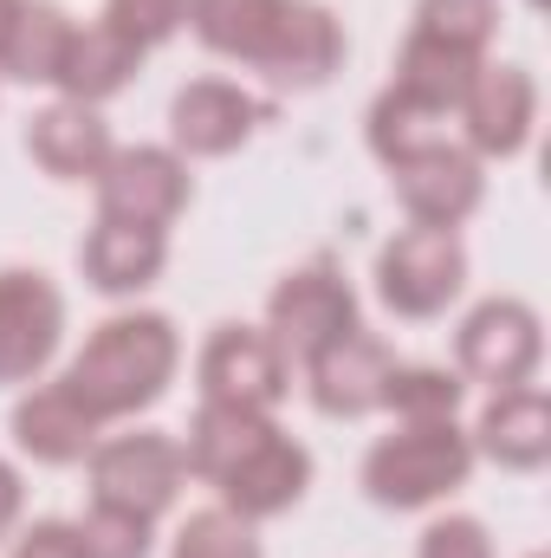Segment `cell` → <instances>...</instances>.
I'll return each instance as SVG.
<instances>
[{
    "instance_id": "cell-29",
    "label": "cell",
    "mask_w": 551,
    "mask_h": 558,
    "mask_svg": "<svg viewBox=\"0 0 551 558\" xmlns=\"http://www.w3.org/2000/svg\"><path fill=\"white\" fill-rule=\"evenodd\" d=\"M78 539H85V558H149V520L124 513V507H98V500H91Z\"/></svg>"
},
{
    "instance_id": "cell-26",
    "label": "cell",
    "mask_w": 551,
    "mask_h": 558,
    "mask_svg": "<svg viewBox=\"0 0 551 558\" xmlns=\"http://www.w3.org/2000/svg\"><path fill=\"white\" fill-rule=\"evenodd\" d=\"M383 410H396L403 422H454V410H461V377L421 371V364H396L390 384H383Z\"/></svg>"
},
{
    "instance_id": "cell-20",
    "label": "cell",
    "mask_w": 551,
    "mask_h": 558,
    "mask_svg": "<svg viewBox=\"0 0 551 558\" xmlns=\"http://www.w3.org/2000/svg\"><path fill=\"white\" fill-rule=\"evenodd\" d=\"M273 435V422L260 410H234V403H201V416L188 422V448H182V468H195L201 481H228L260 441Z\"/></svg>"
},
{
    "instance_id": "cell-17",
    "label": "cell",
    "mask_w": 551,
    "mask_h": 558,
    "mask_svg": "<svg viewBox=\"0 0 551 558\" xmlns=\"http://www.w3.org/2000/svg\"><path fill=\"white\" fill-rule=\"evenodd\" d=\"M26 149H33V162H39L46 175L78 182V175H98V169L111 162V131H105V118H98L91 105H72V98H65V105H52V111L33 118Z\"/></svg>"
},
{
    "instance_id": "cell-34",
    "label": "cell",
    "mask_w": 551,
    "mask_h": 558,
    "mask_svg": "<svg viewBox=\"0 0 551 558\" xmlns=\"http://www.w3.org/2000/svg\"><path fill=\"white\" fill-rule=\"evenodd\" d=\"M13 7H20V0H0V33H7V20H13Z\"/></svg>"
},
{
    "instance_id": "cell-1",
    "label": "cell",
    "mask_w": 551,
    "mask_h": 558,
    "mask_svg": "<svg viewBox=\"0 0 551 558\" xmlns=\"http://www.w3.org/2000/svg\"><path fill=\"white\" fill-rule=\"evenodd\" d=\"M169 377H175V325L156 312H124L91 331V344L65 371V390L98 422H111L149 410L169 390Z\"/></svg>"
},
{
    "instance_id": "cell-13",
    "label": "cell",
    "mask_w": 551,
    "mask_h": 558,
    "mask_svg": "<svg viewBox=\"0 0 551 558\" xmlns=\"http://www.w3.org/2000/svg\"><path fill=\"white\" fill-rule=\"evenodd\" d=\"M305 371H311V403L325 416H364V410H383V384H390L396 357L370 331H344Z\"/></svg>"
},
{
    "instance_id": "cell-5",
    "label": "cell",
    "mask_w": 551,
    "mask_h": 558,
    "mask_svg": "<svg viewBox=\"0 0 551 558\" xmlns=\"http://www.w3.org/2000/svg\"><path fill=\"white\" fill-rule=\"evenodd\" d=\"M273 338L279 357L292 351V357H318L325 344H338L344 331H357V299H351V286L331 274V267H305V274L279 279L273 286Z\"/></svg>"
},
{
    "instance_id": "cell-16",
    "label": "cell",
    "mask_w": 551,
    "mask_h": 558,
    "mask_svg": "<svg viewBox=\"0 0 551 558\" xmlns=\"http://www.w3.org/2000/svg\"><path fill=\"white\" fill-rule=\"evenodd\" d=\"M98 428H105V422L91 416L65 384H46V390H33V397L13 410V441H20L33 461H52V468L85 461V454L98 448Z\"/></svg>"
},
{
    "instance_id": "cell-21",
    "label": "cell",
    "mask_w": 551,
    "mask_h": 558,
    "mask_svg": "<svg viewBox=\"0 0 551 558\" xmlns=\"http://www.w3.org/2000/svg\"><path fill=\"white\" fill-rule=\"evenodd\" d=\"M65 46H72V20L52 0H20L7 33H0V72L20 85H52Z\"/></svg>"
},
{
    "instance_id": "cell-11",
    "label": "cell",
    "mask_w": 551,
    "mask_h": 558,
    "mask_svg": "<svg viewBox=\"0 0 551 558\" xmlns=\"http://www.w3.org/2000/svg\"><path fill=\"white\" fill-rule=\"evenodd\" d=\"M260 118H267V105L247 98V92L228 85V78H195V85H182L175 105H169L175 149H188V156H228V149H241V143L254 137Z\"/></svg>"
},
{
    "instance_id": "cell-33",
    "label": "cell",
    "mask_w": 551,
    "mask_h": 558,
    "mask_svg": "<svg viewBox=\"0 0 551 558\" xmlns=\"http://www.w3.org/2000/svg\"><path fill=\"white\" fill-rule=\"evenodd\" d=\"M20 500H26V494H20V474L0 461V539H7V533H13V520H20Z\"/></svg>"
},
{
    "instance_id": "cell-27",
    "label": "cell",
    "mask_w": 551,
    "mask_h": 558,
    "mask_svg": "<svg viewBox=\"0 0 551 558\" xmlns=\"http://www.w3.org/2000/svg\"><path fill=\"white\" fill-rule=\"evenodd\" d=\"M493 26H500L493 0H421V13H415V33H428V39H441L454 52H474V59L493 39Z\"/></svg>"
},
{
    "instance_id": "cell-23",
    "label": "cell",
    "mask_w": 551,
    "mask_h": 558,
    "mask_svg": "<svg viewBox=\"0 0 551 558\" xmlns=\"http://www.w3.org/2000/svg\"><path fill=\"white\" fill-rule=\"evenodd\" d=\"M474 72H480V59L474 52H454V46H441V39H428V33H409V46H403V59H396V85L390 92H403L415 105H428V111H461V98H467V85H474Z\"/></svg>"
},
{
    "instance_id": "cell-6",
    "label": "cell",
    "mask_w": 551,
    "mask_h": 558,
    "mask_svg": "<svg viewBox=\"0 0 551 558\" xmlns=\"http://www.w3.org/2000/svg\"><path fill=\"white\" fill-rule=\"evenodd\" d=\"M539 351H546L539 312L519 305V299H487L461 325V371L493 384V390H519L539 371Z\"/></svg>"
},
{
    "instance_id": "cell-12",
    "label": "cell",
    "mask_w": 551,
    "mask_h": 558,
    "mask_svg": "<svg viewBox=\"0 0 551 558\" xmlns=\"http://www.w3.org/2000/svg\"><path fill=\"white\" fill-rule=\"evenodd\" d=\"M532 111H539V92L519 65H480L461 98L474 156H519L532 137Z\"/></svg>"
},
{
    "instance_id": "cell-28",
    "label": "cell",
    "mask_w": 551,
    "mask_h": 558,
    "mask_svg": "<svg viewBox=\"0 0 551 558\" xmlns=\"http://www.w3.org/2000/svg\"><path fill=\"white\" fill-rule=\"evenodd\" d=\"M175 558H260V539L241 513L208 507V513H188V526L175 533Z\"/></svg>"
},
{
    "instance_id": "cell-8",
    "label": "cell",
    "mask_w": 551,
    "mask_h": 558,
    "mask_svg": "<svg viewBox=\"0 0 551 558\" xmlns=\"http://www.w3.org/2000/svg\"><path fill=\"white\" fill-rule=\"evenodd\" d=\"M65 331V299L52 292L46 274H0V384H26Z\"/></svg>"
},
{
    "instance_id": "cell-14",
    "label": "cell",
    "mask_w": 551,
    "mask_h": 558,
    "mask_svg": "<svg viewBox=\"0 0 551 558\" xmlns=\"http://www.w3.org/2000/svg\"><path fill=\"white\" fill-rule=\"evenodd\" d=\"M338 59H344V33H338V20H331V7H318V0H285V13H279V33L273 46H267V59H260V72H273L279 85H325L331 72H338Z\"/></svg>"
},
{
    "instance_id": "cell-4",
    "label": "cell",
    "mask_w": 551,
    "mask_h": 558,
    "mask_svg": "<svg viewBox=\"0 0 551 558\" xmlns=\"http://www.w3.org/2000/svg\"><path fill=\"white\" fill-rule=\"evenodd\" d=\"M182 487V448L169 435H118L91 448V500L156 520Z\"/></svg>"
},
{
    "instance_id": "cell-30",
    "label": "cell",
    "mask_w": 551,
    "mask_h": 558,
    "mask_svg": "<svg viewBox=\"0 0 551 558\" xmlns=\"http://www.w3.org/2000/svg\"><path fill=\"white\" fill-rule=\"evenodd\" d=\"M182 13H188V0H111L105 26H118L137 52H149V46H162L182 26Z\"/></svg>"
},
{
    "instance_id": "cell-18",
    "label": "cell",
    "mask_w": 551,
    "mask_h": 558,
    "mask_svg": "<svg viewBox=\"0 0 551 558\" xmlns=\"http://www.w3.org/2000/svg\"><path fill=\"white\" fill-rule=\"evenodd\" d=\"M143 65V52L118 33V26H72V46H65V59H59V92L72 98V105H98V98H111V92H124L131 85V72Z\"/></svg>"
},
{
    "instance_id": "cell-9",
    "label": "cell",
    "mask_w": 551,
    "mask_h": 558,
    "mask_svg": "<svg viewBox=\"0 0 551 558\" xmlns=\"http://www.w3.org/2000/svg\"><path fill=\"white\" fill-rule=\"evenodd\" d=\"M201 397L208 403H234V410H273L285 397V357L267 331L247 325H221L201 351Z\"/></svg>"
},
{
    "instance_id": "cell-15",
    "label": "cell",
    "mask_w": 551,
    "mask_h": 558,
    "mask_svg": "<svg viewBox=\"0 0 551 558\" xmlns=\"http://www.w3.org/2000/svg\"><path fill=\"white\" fill-rule=\"evenodd\" d=\"M305 481H311V454L292 441V435H267L228 481H221V500H228V513H241V520H267V513H285L298 494H305Z\"/></svg>"
},
{
    "instance_id": "cell-19",
    "label": "cell",
    "mask_w": 551,
    "mask_h": 558,
    "mask_svg": "<svg viewBox=\"0 0 551 558\" xmlns=\"http://www.w3.org/2000/svg\"><path fill=\"white\" fill-rule=\"evenodd\" d=\"M162 260H169V241H162V228H143V221H111L105 215L85 241V279L98 292H143L162 274Z\"/></svg>"
},
{
    "instance_id": "cell-7",
    "label": "cell",
    "mask_w": 551,
    "mask_h": 558,
    "mask_svg": "<svg viewBox=\"0 0 551 558\" xmlns=\"http://www.w3.org/2000/svg\"><path fill=\"white\" fill-rule=\"evenodd\" d=\"M188 202V169L169 149H111V162L98 169V208L111 221H143V228H169Z\"/></svg>"
},
{
    "instance_id": "cell-3",
    "label": "cell",
    "mask_w": 551,
    "mask_h": 558,
    "mask_svg": "<svg viewBox=\"0 0 551 558\" xmlns=\"http://www.w3.org/2000/svg\"><path fill=\"white\" fill-rule=\"evenodd\" d=\"M467 279V254L454 241V228H409L383 247L377 260V286H383V305L403 312V318H434Z\"/></svg>"
},
{
    "instance_id": "cell-10",
    "label": "cell",
    "mask_w": 551,
    "mask_h": 558,
    "mask_svg": "<svg viewBox=\"0 0 551 558\" xmlns=\"http://www.w3.org/2000/svg\"><path fill=\"white\" fill-rule=\"evenodd\" d=\"M396 195L415 228H461L480 208V162L454 143H434L409 162H396Z\"/></svg>"
},
{
    "instance_id": "cell-24",
    "label": "cell",
    "mask_w": 551,
    "mask_h": 558,
    "mask_svg": "<svg viewBox=\"0 0 551 558\" xmlns=\"http://www.w3.org/2000/svg\"><path fill=\"white\" fill-rule=\"evenodd\" d=\"M279 13H285V0H188L182 20H195V33H201L208 52L260 65L279 33Z\"/></svg>"
},
{
    "instance_id": "cell-2",
    "label": "cell",
    "mask_w": 551,
    "mask_h": 558,
    "mask_svg": "<svg viewBox=\"0 0 551 558\" xmlns=\"http://www.w3.org/2000/svg\"><path fill=\"white\" fill-rule=\"evenodd\" d=\"M474 468V441L454 422H403V435H383L364 461V487L377 507H428L454 494Z\"/></svg>"
},
{
    "instance_id": "cell-32",
    "label": "cell",
    "mask_w": 551,
    "mask_h": 558,
    "mask_svg": "<svg viewBox=\"0 0 551 558\" xmlns=\"http://www.w3.org/2000/svg\"><path fill=\"white\" fill-rule=\"evenodd\" d=\"M13 558H85V539H78V526H59V520H39L20 546H13Z\"/></svg>"
},
{
    "instance_id": "cell-31",
    "label": "cell",
    "mask_w": 551,
    "mask_h": 558,
    "mask_svg": "<svg viewBox=\"0 0 551 558\" xmlns=\"http://www.w3.org/2000/svg\"><path fill=\"white\" fill-rule=\"evenodd\" d=\"M421 558H493V539H487L480 520L454 513V520H434L421 533Z\"/></svg>"
},
{
    "instance_id": "cell-25",
    "label": "cell",
    "mask_w": 551,
    "mask_h": 558,
    "mask_svg": "<svg viewBox=\"0 0 551 558\" xmlns=\"http://www.w3.org/2000/svg\"><path fill=\"white\" fill-rule=\"evenodd\" d=\"M441 124H448L441 111L415 105V98H403V92H383V98H377V111H370V149L396 169V162H409V156H421V149L448 143Z\"/></svg>"
},
{
    "instance_id": "cell-22",
    "label": "cell",
    "mask_w": 551,
    "mask_h": 558,
    "mask_svg": "<svg viewBox=\"0 0 551 558\" xmlns=\"http://www.w3.org/2000/svg\"><path fill=\"white\" fill-rule=\"evenodd\" d=\"M480 454H493L500 468H539L551 454V403L519 384V390H500L480 416Z\"/></svg>"
}]
</instances>
